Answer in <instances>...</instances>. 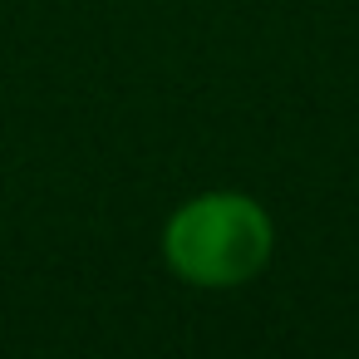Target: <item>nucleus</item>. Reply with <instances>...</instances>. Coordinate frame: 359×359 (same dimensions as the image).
<instances>
[{"label": "nucleus", "instance_id": "1", "mask_svg": "<svg viewBox=\"0 0 359 359\" xmlns=\"http://www.w3.org/2000/svg\"><path fill=\"white\" fill-rule=\"evenodd\" d=\"M158 256L187 290L226 295L251 285L271 266L276 217L266 212L261 197L241 187H207L168 212L158 231Z\"/></svg>", "mask_w": 359, "mask_h": 359}]
</instances>
